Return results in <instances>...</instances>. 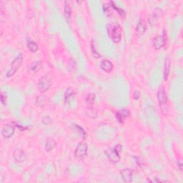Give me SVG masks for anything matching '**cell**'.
<instances>
[{
  "label": "cell",
  "mask_w": 183,
  "mask_h": 183,
  "mask_svg": "<svg viewBox=\"0 0 183 183\" xmlns=\"http://www.w3.org/2000/svg\"><path fill=\"white\" fill-rule=\"evenodd\" d=\"M107 34L114 43L120 42L122 37V28L120 25L117 22H111L107 25Z\"/></svg>",
  "instance_id": "obj_1"
},
{
  "label": "cell",
  "mask_w": 183,
  "mask_h": 183,
  "mask_svg": "<svg viewBox=\"0 0 183 183\" xmlns=\"http://www.w3.org/2000/svg\"><path fill=\"white\" fill-rule=\"evenodd\" d=\"M157 95L162 113L164 114H166L168 113V99H167L165 90L163 87H160L159 88Z\"/></svg>",
  "instance_id": "obj_2"
},
{
  "label": "cell",
  "mask_w": 183,
  "mask_h": 183,
  "mask_svg": "<svg viewBox=\"0 0 183 183\" xmlns=\"http://www.w3.org/2000/svg\"><path fill=\"white\" fill-rule=\"evenodd\" d=\"M23 60H24V57H23L22 54H19V55L16 57L12 62H11L10 69L6 72V77H10L13 76L15 74V72L18 70V69L20 67V66L22 65Z\"/></svg>",
  "instance_id": "obj_3"
},
{
  "label": "cell",
  "mask_w": 183,
  "mask_h": 183,
  "mask_svg": "<svg viewBox=\"0 0 183 183\" xmlns=\"http://www.w3.org/2000/svg\"><path fill=\"white\" fill-rule=\"evenodd\" d=\"M51 78H50L49 75H44L39 80L37 84L38 90H40V92L44 93L49 90L50 86H51Z\"/></svg>",
  "instance_id": "obj_4"
},
{
  "label": "cell",
  "mask_w": 183,
  "mask_h": 183,
  "mask_svg": "<svg viewBox=\"0 0 183 183\" xmlns=\"http://www.w3.org/2000/svg\"><path fill=\"white\" fill-rule=\"evenodd\" d=\"M120 153L117 152V150L114 148H107L106 150H105V155L107 158H108L109 161L111 162L112 163L116 164L120 161Z\"/></svg>",
  "instance_id": "obj_5"
},
{
  "label": "cell",
  "mask_w": 183,
  "mask_h": 183,
  "mask_svg": "<svg viewBox=\"0 0 183 183\" xmlns=\"http://www.w3.org/2000/svg\"><path fill=\"white\" fill-rule=\"evenodd\" d=\"M167 41V35L165 31L163 32V35H157L153 39L152 45L153 47L156 50H159L164 47L166 44Z\"/></svg>",
  "instance_id": "obj_6"
},
{
  "label": "cell",
  "mask_w": 183,
  "mask_h": 183,
  "mask_svg": "<svg viewBox=\"0 0 183 183\" xmlns=\"http://www.w3.org/2000/svg\"><path fill=\"white\" fill-rule=\"evenodd\" d=\"M87 145L85 143L81 142L75 149L74 155L77 158L82 159L87 156Z\"/></svg>",
  "instance_id": "obj_7"
},
{
  "label": "cell",
  "mask_w": 183,
  "mask_h": 183,
  "mask_svg": "<svg viewBox=\"0 0 183 183\" xmlns=\"http://www.w3.org/2000/svg\"><path fill=\"white\" fill-rule=\"evenodd\" d=\"M161 15L162 10L159 8H156L150 14V17L148 18V22L151 26H155L157 24V22H158Z\"/></svg>",
  "instance_id": "obj_8"
},
{
  "label": "cell",
  "mask_w": 183,
  "mask_h": 183,
  "mask_svg": "<svg viewBox=\"0 0 183 183\" xmlns=\"http://www.w3.org/2000/svg\"><path fill=\"white\" fill-rule=\"evenodd\" d=\"M130 110L128 109H122L121 110H119L116 113L115 117L116 119L120 123H123L125 122L126 119H127L130 115Z\"/></svg>",
  "instance_id": "obj_9"
},
{
  "label": "cell",
  "mask_w": 183,
  "mask_h": 183,
  "mask_svg": "<svg viewBox=\"0 0 183 183\" xmlns=\"http://www.w3.org/2000/svg\"><path fill=\"white\" fill-rule=\"evenodd\" d=\"M132 175L133 172L131 169L125 168L121 171V177L125 182H131L132 181Z\"/></svg>",
  "instance_id": "obj_10"
},
{
  "label": "cell",
  "mask_w": 183,
  "mask_h": 183,
  "mask_svg": "<svg viewBox=\"0 0 183 183\" xmlns=\"http://www.w3.org/2000/svg\"><path fill=\"white\" fill-rule=\"evenodd\" d=\"M15 127H13L12 125L6 124L2 128V134L4 137L5 138H10V137L13 135L15 133Z\"/></svg>",
  "instance_id": "obj_11"
},
{
  "label": "cell",
  "mask_w": 183,
  "mask_h": 183,
  "mask_svg": "<svg viewBox=\"0 0 183 183\" xmlns=\"http://www.w3.org/2000/svg\"><path fill=\"white\" fill-rule=\"evenodd\" d=\"M13 157L16 162H21L24 160V157H25L24 152L19 148L15 149L13 153Z\"/></svg>",
  "instance_id": "obj_12"
},
{
  "label": "cell",
  "mask_w": 183,
  "mask_h": 183,
  "mask_svg": "<svg viewBox=\"0 0 183 183\" xmlns=\"http://www.w3.org/2000/svg\"><path fill=\"white\" fill-rule=\"evenodd\" d=\"M100 67L105 72L109 73L113 70V65L112 62L108 60V59H103L101 62V64H100Z\"/></svg>",
  "instance_id": "obj_13"
},
{
  "label": "cell",
  "mask_w": 183,
  "mask_h": 183,
  "mask_svg": "<svg viewBox=\"0 0 183 183\" xmlns=\"http://www.w3.org/2000/svg\"><path fill=\"white\" fill-rule=\"evenodd\" d=\"M170 65H171V61L169 57H167L164 61V73H163V78L164 81H167L168 79L169 74H170Z\"/></svg>",
  "instance_id": "obj_14"
},
{
  "label": "cell",
  "mask_w": 183,
  "mask_h": 183,
  "mask_svg": "<svg viewBox=\"0 0 183 183\" xmlns=\"http://www.w3.org/2000/svg\"><path fill=\"white\" fill-rule=\"evenodd\" d=\"M146 29H147V25H146V23L144 19H139V21L137 23V25L136 27V31L139 34H143L145 33L146 31Z\"/></svg>",
  "instance_id": "obj_15"
},
{
  "label": "cell",
  "mask_w": 183,
  "mask_h": 183,
  "mask_svg": "<svg viewBox=\"0 0 183 183\" xmlns=\"http://www.w3.org/2000/svg\"><path fill=\"white\" fill-rule=\"evenodd\" d=\"M56 145V141L54 140L53 138H52V137H48L45 143V150L47 151V152H49V151L52 150L55 147Z\"/></svg>",
  "instance_id": "obj_16"
},
{
  "label": "cell",
  "mask_w": 183,
  "mask_h": 183,
  "mask_svg": "<svg viewBox=\"0 0 183 183\" xmlns=\"http://www.w3.org/2000/svg\"><path fill=\"white\" fill-rule=\"evenodd\" d=\"M86 114L89 118L95 119L97 117V110L95 107L91 106H88L86 108Z\"/></svg>",
  "instance_id": "obj_17"
},
{
  "label": "cell",
  "mask_w": 183,
  "mask_h": 183,
  "mask_svg": "<svg viewBox=\"0 0 183 183\" xmlns=\"http://www.w3.org/2000/svg\"><path fill=\"white\" fill-rule=\"evenodd\" d=\"M65 17L67 19V21L69 22L71 18V14H72V10H71L70 5L69 2L66 1L65 2Z\"/></svg>",
  "instance_id": "obj_18"
},
{
  "label": "cell",
  "mask_w": 183,
  "mask_h": 183,
  "mask_svg": "<svg viewBox=\"0 0 183 183\" xmlns=\"http://www.w3.org/2000/svg\"><path fill=\"white\" fill-rule=\"evenodd\" d=\"M27 47H28V49L30 50L32 52H36L39 49L37 44H36L35 42H34V41L29 40L28 42H27Z\"/></svg>",
  "instance_id": "obj_19"
},
{
  "label": "cell",
  "mask_w": 183,
  "mask_h": 183,
  "mask_svg": "<svg viewBox=\"0 0 183 183\" xmlns=\"http://www.w3.org/2000/svg\"><path fill=\"white\" fill-rule=\"evenodd\" d=\"M46 98L43 95H40L37 96L35 100V104L38 107H43L45 104Z\"/></svg>",
  "instance_id": "obj_20"
},
{
  "label": "cell",
  "mask_w": 183,
  "mask_h": 183,
  "mask_svg": "<svg viewBox=\"0 0 183 183\" xmlns=\"http://www.w3.org/2000/svg\"><path fill=\"white\" fill-rule=\"evenodd\" d=\"M74 95V90H73L72 88H68L67 90L65 92V102L66 103H67L69 101H70L71 98L73 97Z\"/></svg>",
  "instance_id": "obj_21"
},
{
  "label": "cell",
  "mask_w": 183,
  "mask_h": 183,
  "mask_svg": "<svg viewBox=\"0 0 183 183\" xmlns=\"http://www.w3.org/2000/svg\"><path fill=\"white\" fill-rule=\"evenodd\" d=\"M112 6L109 5V4H105L103 5V11H104V15L107 16V17H109V16L112 15L113 14V11H112L111 9Z\"/></svg>",
  "instance_id": "obj_22"
},
{
  "label": "cell",
  "mask_w": 183,
  "mask_h": 183,
  "mask_svg": "<svg viewBox=\"0 0 183 183\" xmlns=\"http://www.w3.org/2000/svg\"><path fill=\"white\" fill-rule=\"evenodd\" d=\"M95 94H94L93 92L89 93L87 95V98H86L87 104L92 105L94 102H95Z\"/></svg>",
  "instance_id": "obj_23"
},
{
  "label": "cell",
  "mask_w": 183,
  "mask_h": 183,
  "mask_svg": "<svg viewBox=\"0 0 183 183\" xmlns=\"http://www.w3.org/2000/svg\"><path fill=\"white\" fill-rule=\"evenodd\" d=\"M41 66V62L36 61L32 64L30 66V70L32 71H37Z\"/></svg>",
  "instance_id": "obj_24"
},
{
  "label": "cell",
  "mask_w": 183,
  "mask_h": 183,
  "mask_svg": "<svg viewBox=\"0 0 183 183\" xmlns=\"http://www.w3.org/2000/svg\"><path fill=\"white\" fill-rule=\"evenodd\" d=\"M91 50H92V55L94 56V57H95V58H100V54L98 53V52H97V50H96V49H95V45H94V41L92 42Z\"/></svg>",
  "instance_id": "obj_25"
},
{
  "label": "cell",
  "mask_w": 183,
  "mask_h": 183,
  "mask_svg": "<svg viewBox=\"0 0 183 183\" xmlns=\"http://www.w3.org/2000/svg\"><path fill=\"white\" fill-rule=\"evenodd\" d=\"M110 4H111L112 7H113L114 9V10H116V11H117L119 15H125V11L123 10H122V9H121V8L117 7L116 4H114L113 2H110Z\"/></svg>",
  "instance_id": "obj_26"
},
{
  "label": "cell",
  "mask_w": 183,
  "mask_h": 183,
  "mask_svg": "<svg viewBox=\"0 0 183 183\" xmlns=\"http://www.w3.org/2000/svg\"><path fill=\"white\" fill-rule=\"evenodd\" d=\"M42 122L45 125H49L52 123V120L49 116H45L42 119Z\"/></svg>",
  "instance_id": "obj_27"
},
{
  "label": "cell",
  "mask_w": 183,
  "mask_h": 183,
  "mask_svg": "<svg viewBox=\"0 0 183 183\" xmlns=\"http://www.w3.org/2000/svg\"><path fill=\"white\" fill-rule=\"evenodd\" d=\"M1 102L2 103V104H5V103L6 102V96L5 94H4V92L1 93Z\"/></svg>",
  "instance_id": "obj_28"
},
{
  "label": "cell",
  "mask_w": 183,
  "mask_h": 183,
  "mask_svg": "<svg viewBox=\"0 0 183 183\" xmlns=\"http://www.w3.org/2000/svg\"><path fill=\"white\" fill-rule=\"evenodd\" d=\"M139 97H140V92H139V91L138 90H135L134 92V94H133V97L134 100H138Z\"/></svg>",
  "instance_id": "obj_29"
},
{
  "label": "cell",
  "mask_w": 183,
  "mask_h": 183,
  "mask_svg": "<svg viewBox=\"0 0 183 183\" xmlns=\"http://www.w3.org/2000/svg\"><path fill=\"white\" fill-rule=\"evenodd\" d=\"M12 124H14L15 125V127H19L20 130H26L27 129V127H24V126H22V125H19L18 124V123H17V122H12Z\"/></svg>",
  "instance_id": "obj_30"
},
{
  "label": "cell",
  "mask_w": 183,
  "mask_h": 183,
  "mask_svg": "<svg viewBox=\"0 0 183 183\" xmlns=\"http://www.w3.org/2000/svg\"><path fill=\"white\" fill-rule=\"evenodd\" d=\"M114 149H115V150H117V152L120 153L121 151H122V145H116V147H114Z\"/></svg>",
  "instance_id": "obj_31"
},
{
  "label": "cell",
  "mask_w": 183,
  "mask_h": 183,
  "mask_svg": "<svg viewBox=\"0 0 183 183\" xmlns=\"http://www.w3.org/2000/svg\"><path fill=\"white\" fill-rule=\"evenodd\" d=\"M177 164H178V167H179L180 168V170H182V163H181V162L180 161V160H178L177 161Z\"/></svg>",
  "instance_id": "obj_32"
}]
</instances>
